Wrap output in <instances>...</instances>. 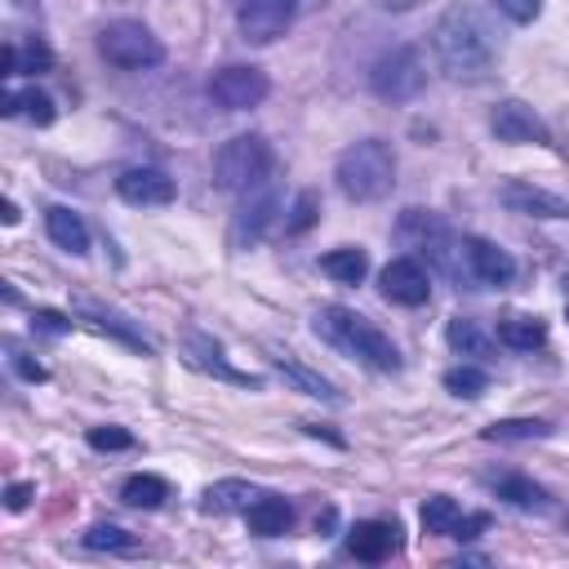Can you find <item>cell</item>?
<instances>
[{
    "mask_svg": "<svg viewBox=\"0 0 569 569\" xmlns=\"http://www.w3.org/2000/svg\"><path fill=\"white\" fill-rule=\"evenodd\" d=\"M378 289H382V298L396 302V307H422V302L431 298V280H427L422 262L409 258V253H405V258H391V262L382 267Z\"/></svg>",
    "mask_w": 569,
    "mask_h": 569,
    "instance_id": "obj_10",
    "label": "cell"
},
{
    "mask_svg": "<svg viewBox=\"0 0 569 569\" xmlns=\"http://www.w3.org/2000/svg\"><path fill=\"white\" fill-rule=\"evenodd\" d=\"M276 209H280V196H276L271 182L249 187L244 204H240L236 218H231V249H253V244L267 236V227L276 222Z\"/></svg>",
    "mask_w": 569,
    "mask_h": 569,
    "instance_id": "obj_9",
    "label": "cell"
},
{
    "mask_svg": "<svg viewBox=\"0 0 569 569\" xmlns=\"http://www.w3.org/2000/svg\"><path fill=\"white\" fill-rule=\"evenodd\" d=\"M316 209H320V200H316V191H302L298 200H293V218H284V231H307L311 222H316Z\"/></svg>",
    "mask_w": 569,
    "mask_h": 569,
    "instance_id": "obj_34",
    "label": "cell"
},
{
    "mask_svg": "<svg viewBox=\"0 0 569 569\" xmlns=\"http://www.w3.org/2000/svg\"><path fill=\"white\" fill-rule=\"evenodd\" d=\"M0 76H18V44L0 49Z\"/></svg>",
    "mask_w": 569,
    "mask_h": 569,
    "instance_id": "obj_40",
    "label": "cell"
},
{
    "mask_svg": "<svg viewBox=\"0 0 569 569\" xmlns=\"http://www.w3.org/2000/svg\"><path fill=\"white\" fill-rule=\"evenodd\" d=\"M387 4H400V9H405V4H413V0H387Z\"/></svg>",
    "mask_w": 569,
    "mask_h": 569,
    "instance_id": "obj_43",
    "label": "cell"
},
{
    "mask_svg": "<svg viewBox=\"0 0 569 569\" xmlns=\"http://www.w3.org/2000/svg\"><path fill=\"white\" fill-rule=\"evenodd\" d=\"M271 164H276V156H271V142L262 133H236L213 156V187L218 191H249V187L267 182Z\"/></svg>",
    "mask_w": 569,
    "mask_h": 569,
    "instance_id": "obj_4",
    "label": "cell"
},
{
    "mask_svg": "<svg viewBox=\"0 0 569 569\" xmlns=\"http://www.w3.org/2000/svg\"><path fill=\"white\" fill-rule=\"evenodd\" d=\"M369 84H373V93L387 98V102H409V98H418L422 84H427L422 53H418L413 44L387 49V53L373 62V71H369Z\"/></svg>",
    "mask_w": 569,
    "mask_h": 569,
    "instance_id": "obj_6",
    "label": "cell"
},
{
    "mask_svg": "<svg viewBox=\"0 0 569 569\" xmlns=\"http://www.w3.org/2000/svg\"><path fill=\"white\" fill-rule=\"evenodd\" d=\"M498 342L511 351H533L547 342V325L538 316H507V320H498Z\"/></svg>",
    "mask_w": 569,
    "mask_h": 569,
    "instance_id": "obj_27",
    "label": "cell"
},
{
    "mask_svg": "<svg viewBox=\"0 0 569 569\" xmlns=\"http://www.w3.org/2000/svg\"><path fill=\"white\" fill-rule=\"evenodd\" d=\"M182 360H187L191 369H200V373L222 378V382H236V387H262L258 373L236 369V365L222 356V347H218L213 338H204V333H187V338H182Z\"/></svg>",
    "mask_w": 569,
    "mask_h": 569,
    "instance_id": "obj_12",
    "label": "cell"
},
{
    "mask_svg": "<svg viewBox=\"0 0 569 569\" xmlns=\"http://www.w3.org/2000/svg\"><path fill=\"white\" fill-rule=\"evenodd\" d=\"M445 338H449V347H453L458 356H471V360H493V351H498V342L480 329V320H467V316L449 320Z\"/></svg>",
    "mask_w": 569,
    "mask_h": 569,
    "instance_id": "obj_23",
    "label": "cell"
},
{
    "mask_svg": "<svg viewBox=\"0 0 569 569\" xmlns=\"http://www.w3.org/2000/svg\"><path fill=\"white\" fill-rule=\"evenodd\" d=\"M489 129H493L498 142H538V147L551 142V129L542 124V116H538L533 107H525L520 98L498 102L493 116H489Z\"/></svg>",
    "mask_w": 569,
    "mask_h": 569,
    "instance_id": "obj_11",
    "label": "cell"
},
{
    "mask_svg": "<svg viewBox=\"0 0 569 569\" xmlns=\"http://www.w3.org/2000/svg\"><path fill=\"white\" fill-rule=\"evenodd\" d=\"M493 9L502 13V18H511V22H533L538 13H542V0H493Z\"/></svg>",
    "mask_w": 569,
    "mask_h": 569,
    "instance_id": "obj_35",
    "label": "cell"
},
{
    "mask_svg": "<svg viewBox=\"0 0 569 569\" xmlns=\"http://www.w3.org/2000/svg\"><path fill=\"white\" fill-rule=\"evenodd\" d=\"M271 93V80L262 67H249V62H231V67H218L209 76V98L222 107V111H249L258 107L262 98Z\"/></svg>",
    "mask_w": 569,
    "mask_h": 569,
    "instance_id": "obj_7",
    "label": "cell"
},
{
    "mask_svg": "<svg viewBox=\"0 0 569 569\" xmlns=\"http://www.w3.org/2000/svg\"><path fill=\"white\" fill-rule=\"evenodd\" d=\"M480 436L493 440V445H520V440L551 436V422H542V418H502V422H489Z\"/></svg>",
    "mask_w": 569,
    "mask_h": 569,
    "instance_id": "obj_28",
    "label": "cell"
},
{
    "mask_svg": "<svg viewBox=\"0 0 569 569\" xmlns=\"http://www.w3.org/2000/svg\"><path fill=\"white\" fill-rule=\"evenodd\" d=\"M31 329H40V333H49V338H62V333H71V316H62V311H36L31 316Z\"/></svg>",
    "mask_w": 569,
    "mask_h": 569,
    "instance_id": "obj_36",
    "label": "cell"
},
{
    "mask_svg": "<svg viewBox=\"0 0 569 569\" xmlns=\"http://www.w3.org/2000/svg\"><path fill=\"white\" fill-rule=\"evenodd\" d=\"M76 311H80V320H89L98 333H111V338H120V342L138 347L142 356L151 351V342H147V338H142V333H138V329H133V325H129V320H124L116 307H102L98 298H89V293H76Z\"/></svg>",
    "mask_w": 569,
    "mask_h": 569,
    "instance_id": "obj_17",
    "label": "cell"
},
{
    "mask_svg": "<svg viewBox=\"0 0 569 569\" xmlns=\"http://www.w3.org/2000/svg\"><path fill=\"white\" fill-rule=\"evenodd\" d=\"M498 200L511 209V213H525V218H569V200L556 196V191H542L525 178H507L498 187Z\"/></svg>",
    "mask_w": 569,
    "mask_h": 569,
    "instance_id": "obj_13",
    "label": "cell"
},
{
    "mask_svg": "<svg viewBox=\"0 0 569 569\" xmlns=\"http://www.w3.org/2000/svg\"><path fill=\"white\" fill-rule=\"evenodd\" d=\"M31 498H36V485H27V480H13V485L4 489V507H9V511H22Z\"/></svg>",
    "mask_w": 569,
    "mask_h": 569,
    "instance_id": "obj_39",
    "label": "cell"
},
{
    "mask_svg": "<svg viewBox=\"0 0 569 569\" xmlns=\"http://www.w3.org/2000/svg\"><path fill=\"white\" fill-rule=\"evenodd\" d=\"M244 520H249V533H258V538H280V533L293 525V507H289V498H280V493H258V498L244 507Z\"/></svg>",
    "mask_w": 569,
    "mask_h": 569,
    "instance_id": "obj_18",
    "label": "cell"
},
{
    "mask_svg": "<svg viewBox=\"0 0 569 569\" xmlns=\"http://www.w3.org/2000/svg\"><path fill=\"white\" fill-rule=\"evenodd\" d=\"M84 547L89 551H120V556H129V551H138V538L129 529H120V525H93L84 533Z\"/></svg>",
    "mask_w": 569,
    "mask_h": 569,
    "instance_id": "obj_31",
    "label": "cell"
},
{
    "mask_svg": "<svg viewBox=\"0 0 569 569\" xmlns=\"http://www.w3.org/2000/svg\"><path fill=\"white\" fill-rule=\"evenodd\" d=\"M0 218H4V227H18V218H22V213H18V204H13V200H4V204H0Z\"/></svg>",
    "mask_w": 569,
    "mask_h": 569,
    "instance_id": "obj_42",
    "label": "cell"
},
{
    "mask_svg": "<svg viewBox=\"0 0 569 569\" xmlns=\"http://www.w3.org/2000/svg\"><path fill=\"white\" fill-rule=\"evenodd\" d=\"M462 244H467V267H471V280L476 284H493V289L511 284L516 262H511L507 249H498L493 240H480V236H467Z\"/></svg>",
    "mask_w": 569,
    "mask_h": 569,
    "instance_id": "obj_16",
    "label": "cell"
},
{
    "mask_svg": "<svg viewBox=\"0 0 569 569\" xmlns=\"http://www.w3.org/2000/svg\"><path fill=\"white\" fill-rule=\"evenodd\" d=\"M276 369H280V378L284 382H293L302 396H316V400H329V405H338L342 400V391L329 382V378H320L316 369H307L302 360H293V356H276Z\"/></svg>",
    "mask_w": 569,
    "mask_h": 569,
    "instance_id": "obj_24",
    "label": "cell"
},
{
    "mask_svg": "<svg viewBox=\"0 0 569 569\" xmlns=\"http://www.w3.org/2000/svg\"><path fill=\"white\" fill-rule=\"evenodd\" d=\"M302 431H307V436H325L329 445H338V449H342V436H338V431H329V427H320V422H302Z\"/></svg>",
    "mask_w": 569,
    "mask_h": 569,
    "instance_id": "obj_41",
    "label": "cell"
},
{
    "mask_svg": "<svg viewBox=\"0 0 569 569\" xmlns=\"http://www.w3.org/2000/svg\"><path fill=\"white\" fill-rule=\"evenodd\" d=\"M98 53L120 71H147V67H156L164 58V44L147 22L116 18V22H107L98 31Z\"/></svg>",
    "mask_w": 569,
    "mask_h": 569,
    "instance_id": "obj_5",
    "label": "cell"
},
{
    "mask_svg": "<svg viewBox=\"0 0 569 569\" xmlns=\"http://www.w3.org/2000/svg\"><path fill=\"white\" fill-rule=\"evenodd\" d=\"M458 516H462V511H458V502H453L449 493H431V498L422 502V511H418V520H422L427 533H449Z\"/></svg>",
    "mask_w": 569,
    "mask_h": 569,
    "instance_id": "obj_30",
    "label": "cell"
},
{
    "mask_svg": "<svg viewBox=\"0 0 569 569\" xmlns=\"http://www.w3.org/2000/svg\"><path fill=\"white\" fill-rule=\"evenodd\" d=\"M347 551L365 565H382L400 551V525L396 520H356V529L347 533Z\"/></svg>",
    "mask_w": 569,
    "mask_h": 569,
    "instance_id": "obj_14",
    "label": "cell"
},
{
    "mask_svg": "<svg viewBox=\"0 0 569 569\" xmlns=\"http://www.w3.org/2000/svg\"><path fill=\"white\" fill-rule=\"evenodd\" d=\"M293 13H298V0H240L236 27L249 44H271L289 31Z\"/></svg>",
    "mask_w": 569,
    "mask_h": 569,
    "instance_id": "obj_8",
    "label": "cell"
},
{
    "mask_svg": "<svg viewBox=\"0 0 569 569\" xmlns=\"http://www.w3.org/2000/svg\"><path fill=\"white\" fill-rule=\"evenodd\" d=\"M565 529H569V516H565Z\"/></svg>",
    "mask_w": 569,
    "mask_h": 569,
    "instance_id": "obj_45",
    "label": "cell"
},
{
    "mask_svg": "<svg viewBox=\"0 0 569 569\" xmlns=\"http://www.w3.org/2000/svg\"><path fill=\"white\" fill-rule=\"evenodd\" d=\"M445 387H449L453 396H462V400H480V396L489 391V373H485L480 365H453V369L445 373Z\"/></svg>",
    "mask_w": 569,
    "mask_h": 569,
    "instance_id": "obj_29",
    "label": "cell"
},
{
    "mask_svg": "<svg viewBox=\"0 0 569 569\" xmlns=\"http://www.w3.org/2000/svg\"><path fill=\"white\" fill-rule=\"evenodd\" d=\"M333 178H338V191L356 204H373L382 196H391L396 187V151L382 142V138H365V142H351L338 164H333Z\"/></svg>",
    "mask_w": 569,
    "mask_h": 569,
    "instance_id": "obj_3",
    "label": "cell"
},
{
    "mask_svg": "<svg viewBox=\"0 0 569 569\" xmlns=\"http://www.w3.org/2000/svg\"><path fill=\"white\" fill-rule=\"evenodd\" d=\"M84 440H89V449H98V453L133 449V431H124V427H89Z\"/></svg>",
    "mask_w": 569,
    "mask_h": 569,
    "instance_id": "obj_32",
    "label": "cell"
},
{
    "mask_svg": "<svg viewBox=\"0 0 569 569\" xmlns=\"http://www.w3.org/2000/svg\"><path fill=\"white\" fill-rule=\"evenodd\" d=\"M120 498H124L129 507H138V511H156V507H164V498H169V480L156 476V471H138V476H129V480L120 485Z\"/></svg>",
    "mask_w": 569,
    "mask_h": 569,
    "instance_id": "obj_26",
    "label": "cell"
},
{
    "mask_svg": "<svg viewBox=\"0 0 569 569\" xmlns=\"http://www.w3.org/2000/svg\"><path fill=\"white\" fill-rule=\"evenodd\" d=\"M320 271H325L329 280H338V284H360V280H365V271H369V253H365V249H356V244L329 249V253L320 258Z\"/></svg>",
    "mask_w": 569,
    "mask_h": 569,
    "instance_id": "obj_25",
    "label": "cell"
},
{
    "mask_svg": "<svg viewBox=\"0 0 569 569\" xmlns=\"http://www.w3.org/2000/svg\"><path fill=\"white\" fill-rule=\"evenodd\" d=\"M9 365H13V373H18V378H27V382H44V378H49V369H44L40 360L22 356V351H13V356H9Z\"/></svg>",
    "mask_w": 569,
    "mask_h": 569,
    "instance_id": "obj_37",
    "label": "cell"
},
{
    "mask_svg": "<svg viewBox=\"0 0 569 569\" xmlns=\"http://www.w3.org/2000/svg\"><path fill=\"white\" fill-rule=\"evenodd\" d=\"M485 525H489V516H480V511H476V516H458V520H453V529H449V538H458V542H471V538H476Z\"/></svg>",
    "mask_w": 569,
    "mask_h": 569,
    "instance_id": "obj_38",
    "label": "cell"
},
{
    "mask_svg": "<svg viewBox=\"0 0 569 569\" xmlns=\"http://www.w3.org/2000/svg\"><path fill=\"white\" fill-rule=\"evenodd\" d=\"M49 67H53V53H49V44H44V40H27V44L18 49V71L40 76V71H49Z\"/></svg>",
    "mask_w": 569,
    "mask_h": 569,
    "instance_id": "obj_33",
    "label": "cell"
},
{
    "mask_svg": "<svg viewBox=\"0 0 569 569\" xmlns=\"http://www.w3.org/2000/svg\"><path fill=\"white\" fill-rule=\"evenodd\" d=\"M249 498H258V489L249 480H218L200 493V511L204 516H231V511H244Z\"/></svg>",
    "mask_w": 569,
    "mask_h": 569,
    "instance_id": "obj_22",
    "label": "cell"
},
{
    "mask_svg": "<svg viewBox=\"0 0 569 569\" xmlns=\"http://www.w3.org/2000/svg\"><path fill=\"white\" fill-rule=\"evenodd\" d=\"M0 116H22V120H31V124H53V98L44 93V89H9L4 98H0Z\"/></svg>",
    "mask_w": 569,
    "mask_h": 569,
    "instance_id": "obj_20",
    "label": "cell"
},
{
    "mask_svg": "<svg viewBox=\"0 0 569 569\" xmlns=\"http://www.w3.org/2000/svg\"><path fill=\"white\" fill-rule=\"evenodd\" d=\"M565 320H569V307H565Z\"/></svg>",
    "mask_w": 569,
    "mask_h": 569,
    "instance_id": "obj_44",
    "label": "cell"
},
{
    "mask_svg": "<svg viewBox=\"0 0 569 569\" xmlns=\"http://www.w3.org/2000/svg\"><path fill=\"white\" fill-rule=\"evenodd\" d=\"M44 231H49V240H53L58 249H67V253H84V249H89V227H84V218L71 213L67 204L44 209Z\"/></svg>",
    "mask_w": 569,
    "mask_h": 569,
    "instance_id": "obj_19",
    "label": "cell"
},
{
    "mask_svg": "<svg viewBox=\"0 0 569 569\" xmlns=\"http://www.w3.org/2000/svg\"><path fill=\"white\" fill-rule=\"evenodd\" d=\"M311 329L329 342V347H338L342 356H351V360H360V365H369V369H378V373H396L400 369V351H396V342L378 329V325H369L365 316H356L351 307H320L316 311V320H311Z\"/></svg>",
    "mask_w": 569,
    "mask_h": 569,
    "instance_id": "obj_2",
    "label": "cell"
},
{
    "mask_svg": "<svg viewBox=\"0 0 569 569\" xmlns=\"http://www.w3.org/2000/svg\"><path fill=\"white\" fill-rule=\"evenodd\" d=\"M436 67L458 84H480L498 67V36L471 4H449L431 27Z\"/></svg>",
    "mask_w": 569,
    "mask_h": 569,
    "instance_id": "obj_1",
    "label": "cell"
},
{
    "mask_svg": "<svg viewBox=\"0 0 569 569\" xmlns=\"http://www.w3.org/2000/svg\"><path fill=\"white\" fill-rule=\"evenodd\" d=\"M116 191H120V200H129V204H169L178 187H173V178H169L164 169L138 164V169H124V173L116 178Z\"/></svg>",
    "mask_w": 569,
    "mask_h": 569,
    "instance_id": "obj_15",
    "label": "cell"
},
{
    "mask_svg": "<svg viewBox=\"0 0 569 569\" xmlns=\"http://www.w3.org/2000/svg\"><path fill=\"white\" fill-rule=\"evenodd\" d=\"M493 493H498L502 502L520 507V511H547V507H551L547 489H542V485H533V480H529V476H520V471L493 476Z\"/></svg>",
    "mask_w": 569,
    "mask_h": 569,
    "instance_id": "obj_21",
    "label": "cell"
}]
</instances>
